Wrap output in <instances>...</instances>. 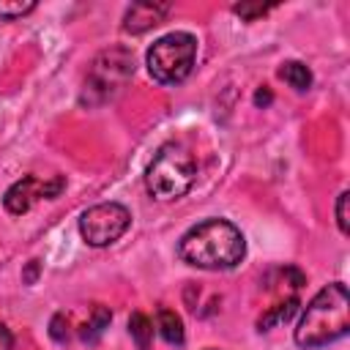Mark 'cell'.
<instances>
[{
	"label": "cell",
	"mask_w": 350,
	"mask_h": 350,
	"mask_svg": "<svg viewBox=\"0 0 350 350\" xmlns=\"http://www.w3.org/2000/svg\"><path fill=\"white\" fill-rule=\"evenodd\" d=\"M243 254L246 238L227 219H205L178 241V257L202 271H230Z\"/></svg>",
	"instance_id": "cell-1"
},
{
	"label": "cell",
	"mask_w": 350,
	"mask_h": 350,
	"mask_svg": "<svg viewBox=\"0 0 350 350\" xmlns=\"http://www.w3.org/2000/svg\"><path fill=\"white\" fill-rule=\"evenodd\" d=\"M347 331H350V295L342 282H334L325 284L306 304L295 328V345L304 350H314L342 339Z\"/></svg>",
	"instance_id": "cell-2"
},
{
	"label": "cell",
	"mask_w": 350,
	"mask_h": 350,
	"mask_svg": "<svg viewBox=\"0 0 350 350\" xmlns=\"http://www.w3.org/2000/svg\"><path fill=\"white\" fill-rule=\"evenodd\" d=\"M197 180V159L183 142H164L145 170V189L150 197L167 202L180 200Z\"/></svg>",
	"instance_id": "cell-3"
},
{
	"label": "cell",
	"mask_w": 350,
	"mask_h": 350,
	"mask_svg": "<svg viewBox=\"0 0 350 350\" xmlns=\"http://www.w3.org/2000/svg\"><path fill=\"white\" fill-rule=\"evenodd\" d=\"M134 77V55L126 46H109L98 52L88 68L85 77V90H82V104L98 107L115 98L129 79Z\"/></svg>",
	"instance_id": "cell-4"
},
{
	"label": "cell",
	"mask_w": 350,
	"mask_h": 350,
	"mask_svg": "<svg viewBox=\"0 0 350 350\" xmlns=\"http://www.w3.org/2000/svg\"><path fill=\"white\" fill-rule=\"evenodd\" d=\"M197 60V38L186 30L167 33L150 44L145 52L148 74L161 85H180Z\"/></svg>",
	"instance_id": "cell-5"
},
{
	"label": "cell",
	"mask_w": 350,
	"mask_h": 350,
	"mask_svg": "<svg viewBox=\"0 0 350 350\" xmlns=\"http://www.w3.org/2000/svg\"><path fill=\"white\" fill-rule=\"evenodd\" d=\"M131 224V211L120 202H98L79 216V235L88 246H109L115 243Z\"/></svg>",
	"instance_id": "cell-6"
},
{
	"label": "cell",
	"mask_w": 350,
	"mask_h": 350,
	"mask_svg": "<svg viewBox=\"0 0 350 350\" xmlns=\"http://www.w3.org/2000/svg\"><path fill=\"white\" fill-rule=\"evenodd\" d=\"M63 189H66V178L63 175H55V178H46V180H41L38 175H25L14 186H8L5 197H3V205H5L8 213L22 216V213H27L33 208V202L55 200Z\"/></svg>",
	"instance_id": "cell-7"
},
{
	"label": "cell",
	"mask_w": 350,
	"mask_h": 350,
	"mask_svg": "<svg viewBox=\"0 0 350 350\" xmlns=\"http://www.w3.org/2000/svg\"><path fill=\"white\" fill-rule=\"evenodd\" d=\"M170 11H172L170 3H134L123 14V30L131 33V36L148 33L150 27L161 25L170 16Z\"/></svg>",
	"instance_id": "cell-8"
},
{
	"label": "cell",
	"mask_w": 350,
	"mask_h": 350,
	"mask_svg": "<svg viewBox=\"0 0 350 350\" xmlns=\"http://www.w3.org/2000/svg\"><path fill=\"white\" fill-rule=\"evenodd\" d=\"M279 77L290 85V88H295V90H309L312 88V71L306 68V63H301V60H284L282 66H279Z\"/></svg>",
	"instance_id": "cell-9"
},
{
	"label": "cell",
	"mask_w": 350,
	"mask_h": 350,
	"mask_svg": "<svg viewBox=\"0 0 350 350\" xmlns=\"http://www.w3.org/2000/svg\"><path fill=\"white\" fill-rule=\"evenodd\" d=\"M159 334L164 336V342H167V345L180 347V345H183V339H186L183 320H180L172 309H159Z\"/></svg>",
	"instance_id": "cell-10"
},
{
	"label": "cell",
	"mask_w": 350,
	"mask_h": 350,
	"mask_svg": "<svg viewBox=\"0 0 350 350\" xmlns=\"http://www.w3.org/2000/svg\"><path fill=\"white\" fill-rule=\"evenodd\" d=\"M298 312V298L295 295H290L287 301H282V304H276V306H271L260 320H257V328L260 331H268L271 325H279V323H287L293 314Z\"/></svg>",
	"instance_id": "cell-11"
},
{
	"label": "cell",
	"mask_w": 350,
	"mask_h": 350,
	"mask_svg": "<svg viewBox=\"0 0 350 350\" xmlns=\"http://www.w3.org/2000/svg\"><path fill=\"white\" fill-rule=\"evenodd\" d=\"M109 320H112V312H109L107 306L96 304V306H93V317L82 325V342L96 345V342H98V336L104 334V328H109Z\"/></svg>",
	"instance_id": "cell-12"
},
{
	"label": "cell",
	"mask_w": 350,
	"mask_h": 350,
	"mask_svg": "<svg viewBox=\"0 0 350 350\" xmlns=\"http://www.w3.org/2000/svg\"><path fill=\"white\" fill-rule=\"evenodd\" d=\"M129 334L131 339L137 342V350H150V342H153V323L148 314L142 312H134L129 317Z\"/></svg>",
	"instance_id": "cell-13"
},
{
	"label": "cell",
	"mask_w": 350,
	"mask_h": 350,
	"mask_svg": "<svg viewBox=\"0 0 350 350\" xmlns=\"http://www.w3.org/2000/svg\"><path fill=\"white\" fill-rule=\"evenodd\" d=\"M30 11H36L33 0H0V19H19Z\"/></svg>",
	"instance_id": "cell-14"
},
{
	"label": "cell",
	"mask_w": 350,
	"mask_h": 350,
	"mask_svg": "<svg viewBox=\"0 0 350 350\" xmlns=\"http://www.w3.org/2000/svg\"><path fill=\"white\" fill-rule=\"evenodd\" d=\"M271 8H273V5H262V3H235V5H232V14H238L241 19L252 22V19H257V16H265Z\"/></svg>",
	"instance_id": "cell-15"
},
{
	"label": "cell",
	"mask_w": 350,
	"mask_h": 350,
	"mask_svg": "<svg viewBox=\"0 0 350 350\" xmlns=\"http://www.w3.org/2000/svg\"><path fill=\"white\" fill-rule=\"evenodd\" d=\"M347 200H350V191H342L336 197V224L342 230V235L350 232V221H347Z\"/></svg>",
	"instance_id": "cell-16"
},
{
	"label": "cell",
	"mask_w": 350,
	"mask_h": 350,
	"mask_svg": "<svg viewBox=\"0 0 350 350\" xmlns=\"http://www.w3.org/2000/svg\"><path fill=\"white\" fill-rule=\"evenodd\" d=\"M49 334H52L55 342H66V339H68V317H66L63 312H57V314L52 317V323H49Z\"/></svg>",
	"instance_id": "cell-17"
},
{
	"label": "cell",
	"mask_w": 350,
	"mask_h": 350,
	"mask_svg": "<svg viewBox=\"0 0 350 350\" xmlns=\"http://www.w3.org/2000/svg\"><path fill=\"white\" fill-rule=\"evenodd\" d=\"M38 273H41V260H30L27 268L22 271V282H25V284H36Z\"/></svg>",
	"instance_id": "cell-18"
},
{
	"label": "cell",
	"mask_w": 350,
	"mask_h": 350,
	"mask_svg": "<svg viewBox=\"0 0 350 350\" xmlns=\"http://www.w3.org/2000/svg\"><path fill=\"white\" fill-rule=\"evenodd\" d=\"M14 347V336H11V331L0 323V350H11Z\"/></svg>",
	"instance_id": "cell-19"
},
{
	"label": "cell",
	"mask_w": 350,
	"mask_h": 350,
	"mask_svg": "<svg viewBox=\"0 0 350 350\" xmlns=\"http://www.w3.org/2000/svg\"><path fill=\"white\" fill-rule=\"evenodd\" d=\"M254 104H257V107H268V104H271V90H268V88H260V90L254 93Z\"/></svg>",
	"instance_id": "cell-20"
}]
</instances>
